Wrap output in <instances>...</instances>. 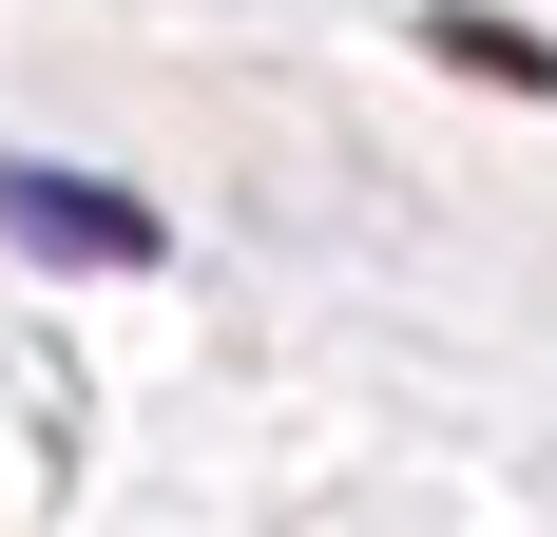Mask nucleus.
I'll use <instances>...</instances> for the list:
<instances>
[{
    "instance_id": "2",
    "label": "nucleus",
    "mask_w": 557,
    "mask_h": 537,
    "mask_svg": "<svg viewBox=\"0 0 557 537\" xmlns=\"http://www.w3.org/2000/svg\"><path fill=\"white\" fill-rule=\"evenodd\" d=\"M423 58L500 77V97H557V39H519V20H481V0H443V20H423Z\"/></svg>"
},
{
    "instance_id": "1",
    "label": "nucleus",
    "mask_w": 557,
    "mask_h": 537,
    "mask_svg": "<svg viewBox=\"0 0 557 537\" xmlns=\"http://www.w3.org/2000/svg\"><path fill=\"white\" fill-rule=\"evenodd\" d=\"M0 230H20V250H58V268H154V250H173L115 173H39V154H0Z\"/></svg>"
}]
</instances>
